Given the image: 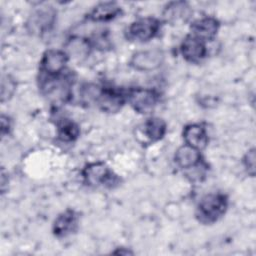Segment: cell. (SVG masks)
I'll list each match as a JSON object with an SVG mask.
<instances>
[{"mask_svg": "<svg viewBox=\"0 0 256 256\" xmlns=\"http://www.w3.org/2000/svg\"><path fill=\"white\" fill-rule=\"evenodd\" d=\"M228 204V197L223 193L207 194L197 205L196 218L201 224H214L225 215Z\"/></svg>", "mask_w": 256, "mask_h": 256, "instance_id": "1", "label": "cell"}, {"mask_svg": "<svg viewBox=\"0 0 256 256\" xmlns=\"http://www.w3.org/2000/svg\"><path fill=\"white\" fill-rule=\"evenodd\" d=\"M72 85L73 77L70 74L62 73L58 76L41 75V92L52 101H67L71 97Z\"/></svg>", "mask_w": 256, "mask_h": 256, "instance_id": "2", "label": "cell"}, {"mask_svg": "<svg viewBox=\"0 0 256 256\" xmlns=\"http://www.w3.org/2000/svg\"><path fill=\"white\" fill-rule=\"evenodd\" d=\"M82 177L84 183L89 187H113L118 182L117 175L101 161L87 164L82 170Z\"/></svg>", "mask_w": 256, "mask_h": 256, "instance_id": "3", "label": "cell"}, {"mask_svg": "<svg viewBox=\"0 0 256 256\" xmlns=\"http://www.w3.org/2000/svg\"><path fill=\"white\" fill-rule=\"evenodd\" d=\"M160 29V20L155 17H143L130 24L126 32V37L130 41L145 43L155 38Z\"/></svg>", "mask_w": 256, "mask_h": 256, "instance_id": "4", "label": "cell"}, {"mask_svg": "<svg viewBox=\"0 0 256 256\" xmlns=\"http://www.w3.org/2000/svg\"><path fill=\"white\" fill-rule=\"evenodd\" d=\"M126 99L135 112L148 115L154 111L160 97L155 90L136 87L126 93Z\"/></svg>", "mask_w": 256, "mask_h": 256, "instance_id": "5", "label": "cell"}, {"mask_svg": "<svg viewBox=\"0 0 256 256\" xmlns=\"http://www.w3.org/2000/svg\"><path fill=\"white\" fill-rule=\"evenodd\" d=\"M56 11L51 6L36 9L29 17L27 26L33 34L43 35L49 32L56 22Z\"/></svg>", "mask_w": 256, "mask_h": 256, "instance_id": "6", "label": "cell"}, {"mask_svg": "<svg viewBox=\"0 0 256 256\" xmlns=\"http://www.w3.org/2000/svg\"><path fill=\"white\" fill-rule=\"evenodd\" d=\"M164 60L165 55L160 49L142 50L132 56L130 66L140 72H151L161 67Z\"/></svg>", "mask_w": 256, "mask_h": 256, "instance_id": "7", "label": "cell"}, {"mask_svg": "<svg viewBox=\"0 0 256 256\" xmlns=\"http://www.w3.org/2000/svg\"><path fill=\"white\" fill-rule=\"evenodd\" d=\"M69 56L64 50H47L40 61V71L45 76H58L64 73Z\"/></svg>", "mask_w": 256, "mask_h": 256, "instance_id": "8", "label": "cell"}, {"mask_svg": "<svg viewBox=\"0 0 256 256\" xmlns=\"http://www.w3.org/2000/svg\"><path fill=\"white\" fill-rule=\"evenodd\" d=\"M126 101V93L123 91L111 87H101L96 104L103 112L116 113L122 109Z\"/></svg>", "mask_w": 256, "mask_h": 256, "instance_id": "9", "label": "cell"}, {"mask_svg": "<svg viewBox=\"0 0 256 256\" xmlns=\"http://www.w3.org/2000/svg\"><path fill=\"white\" fill-rule=\"evenodd\" d=\"M180 51L183 58L192 64L200 63L205 59L208 52L206 42L192 34L187 35L182 41Z\"/></svg>", "mask_w": 256, "mask_h": 256, "instance_id": "10", "label": "cell"}, {"mask_svg": "<svg viewBox=\"0 0 256 256\" xmlns=\"http://www.w3.org/2000/svg\"><path fill=\"white\" fill-rule=\"evenodd\" d=\"M79 227V214L72 209L60 213L53 222L52 231L55 237L65 238L74 234Z\"/></svg>", "mask_w": 256, "mask_h": 256, "instance_id": "11", "label": "cell"}, {"mask_svg": "<svg viewBox=\"0 0 256 256\" xmlns=\"http://www.w3.org/2000/svg\"><path fill=\"white\" fill-rule=\"evenodd\" d=\"M190 29L192 35L208 42L212 41L217 36L220 29V22L214 17L206 16L195 20L191 24Z\"/></svg>", "mask_w": 256, "mask_h": 256, "instance_id": "12", "label": "cell"}, {"mask_svg": "<svg viewBox=\"0 0 256 256\" xmlns=\"http://www.w3.org/2000/svg\"><path fill=\"white\" fill-rule=\"evenodd\" d=\"M176 165L184 170L194 169L203 164L201 151L187 144L179 147L174 155Z\"/></svg>", "mask_w": 256, "mask_h": 256, "instance_id": "13", "label": "cell"}, {"mask_svg": "<svg viewBox=\"0 0 256 256\" xmlns=\"http://www.w3.org/2000/svg\"><path fill=\"white\" fill-rule=\"evenodd\" d=\"M185 144L194 147L198 150H203L207 147L209 137L206 128L202 124L193 123L186 125L182 133Z\"/></svg>", "mask_w": 256, "mask_h": 256, "instance_id": "14", "label": "cell"}, {"mask_svg": "<svg viewBox=\"0 0 256 256\" xmlns=\"http://www.w3.org/2000/svg\"><path fill=\"white\" fill-rule=\"evenodd\" d=\"M122 14V8L116 2H101L88 13L87 18L92 22H109Z\"/></svg>", "mask_w": 256, "mask_h": 256, "instance_id": "15", "label": "cell"}, {"mask_svg": "<svg viewBox=\"0 0 256 256\" xmlns=\"http://www.w3.org/2000/svg\"><path fill=\"white\" fill-rule=\"evenodd\" d=\"M65 47V52L69 58L72 56L74 59L83 60L90 54L93 44L89 39L83 37H72L67 41Z\"/></svg>", "mask_w": 256, "mask_h": 256, "instance_id": "16", "label": "cell"}, {"mask_svg": "<svg viewBox=\"0 0 256 256\" xmlns=\"http://www.w3.org/2000/svg\"><path fill=\"white\" fill-rule=\"evenodd\" d=\"M143 132L151 142H158L166 135L167 124L162 118L150 117L144 123Z\"/></svg>", "mask_w": 256, "mask_h": 256, "instance_id": "17", "label": "cell"}, {"mask_svg": "<svg viewBox=\"0 0 256 256\" xmlns=\"http://www.w3.org/2000/svg\"><path fill=\"white\" fill-rule=\"evenodd\" d=\"M57 136L62 142H74L80 136V127L74 121L64 118L57 124Z\"/></svg>", "mask_w": 256, "mask_h": 256, "instance_id": "18", "label": "cell"}, {"mask_svg": "<svg viewBox=\"0 0 256 256\" xmlns=\"http://www.w3.org/2000/svg\"><path fill=\"white\" fill-rule=\"evenodd\" d=\"M190 14V6L187 2L177 1L170 2L166 5L164 10V17L168 21H176L182 20L188 17Z\"/></svg>", "mask_w": 256, "mask_h": 256, "instance_id": "19", "label": "cell"}, {"mask_svg": "<svg viewBox=\"0 0 256 256\" xmlns=\"http://www.w3.org/2000/svg\"><path fill=\"white\" fill-rule=\"evenodd\" d=\"M16 90V83L9 75L2 77L1 81V102L4 103L8 101L14 94Z\"/></svg>", "mask_w": 256, "mask_h": 256, "instance_id": "20", "label": "cell"}, {"mask_svg": "<svg viewBox=\"0 0 256 256\" xmlns=\"http://www.w3.org/2000/svg\"><path fill=\"white\" fill-rule=\"evenodd\" d=\"M255 149L252 148L246 152L242 161L245 170L251 177H254L255 175Z\"/></svg>", "mask_w": 256, "mask_h": 256, "instance_id": "21", "label": "cell"}, {"mask_svg": "<svg viewBox=\"0 0 256 256\" xmlns=\"http://www.w3.org/2000/svg\"><path fill=\"white\" fill-rule=\"evenodd\" d=\"M0 130H1V137L4 138L5 136L9 135L12 130V120L10 117L2 114L1 120H0Z\"/></svg>", "mask_w": 256, "mask_h": 256, "instance_id": "22", "label": "cell"}, {"mask_svg": "<svg viewBox=\"0 0 256 256\" xmlns=\"http://www.w3.org/2000/svg\"><path fill=\"white\" fill-rule=\"evenodd\" d=\"M6 177H7V174L5 173L4 169H2V171H1V192H2V194L5 193V186L8 184V179L5 180Z\"/></svg>", "mask_w": 256, "mask_h": 256, "instance_id": "23", "label": "cell"}, {"mask_svg": "<svg viewBox=\"0 0 256 256\" xmlns=\"http://www.w3.org/2000/svg\"><path fill=\"white\" fill-rule=\"evenodd\" d=\"M114 254H125V255H128V254H133L132 251H129V250H124V248H121L119 249L118 251H114L113 252Z\"/></svg>", "mask_w": 256, "mask_h": 256, "instance_id": "24", "label": "cell"}]
</instances>
